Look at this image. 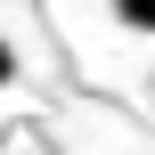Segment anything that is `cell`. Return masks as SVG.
<instances>
[{"label": "cell", "instance_id": "obj_2", "mask_svg": "<svg viewBox=\"0 0 155 155\" xmlns=\"http://www.w3.org/2000/svg\"><path fill=\"white\" fill-rule=\"evenodd\" d=\"M0 82H16V49H8V41H0Z\"/></svg>", "mask_w": 155, "mask_h": 155}, {"label": "cell", "instance_id": "obj_1", "mask_svg": "<svg viewBox=\"0 0 155 155\" xmlns=\"http://www.w3.org/2000/svg\"><path fill=\"white\" fill-rule=\"evenodd\" d=\"M123 33H155V0H106Z\"/></svg>", "mask_w": 155, "mask_h": 155}]
</instances>
